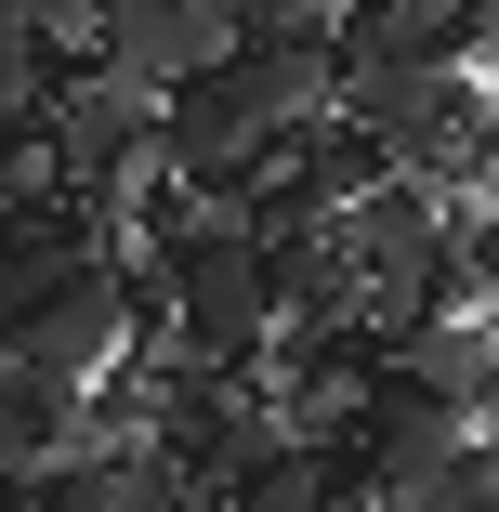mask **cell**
I'll return each mask as SVG.
<instances>
[{"label":"cell","instance_id":"277c9868","mask_svg":"<svg viewBox=\"0 0 499 512\" xmlns=\"http://www.w3.org/2000/svg\"><path fill=\"white\" fill-rule=\"evenodd\" d=\"M66 447H79V394L0 355V486H40Z\"/></svg>","mask_w":499,"mask_h":512},{"label":"cell","instance_id":"3957f363","mask_svg":"<svg viewBox=\"0 0 499 512\" xmlns=\"http://www.w3.org/2000/svg\"><path fill=\"white\" fill-rule=\"evenodd\" d=\"M237 53V0H119L92 14V79H132V92H184Z\"/></svg>","mask_w":499,"mask_h":512},{"label":"cell","instance_id":"6da1fadb","mask_svg":"<svg viewBox=\"0 0 499 512\" xmlns=\"http://www.w3.org/2000/svg\"><path fill=\"white\" fill-rule=\"evenodd\" d=\"M276 276L250 237H211L197 263H171V368H211V381H263L276 355Z\"/></svg>","mask_w":499,"mask_h":512},{"label":"cell","instance_id":"7a4b0ae2","mask_svg":"<svg viewBox=\"0 0 499 512\" xmlns=\"http://www.w3.org/2000/svg\"><path fill=\"white\" fill-rule=\"evenodd\" d=\"M14 368H40V381H66V394H92L119 355H132V302H119V263L106 250H79L27 316H14V342H0Z\"/></svg>","mask_w":499,"mask_h":512},{"label":"cell","instance_id":"5b68a950","mask_svg":"<svg viewBox=\"0 0 499 512\" xmlns=\"http://www.w3.org/2000/svg\"><path fill=\"white\" fill-rule=\"evenodd\" d=\"M447 237H460V276H473V302H499V211H460Z\"/></svg>","mask_w":499,"mask_h":512}]
</instances>
